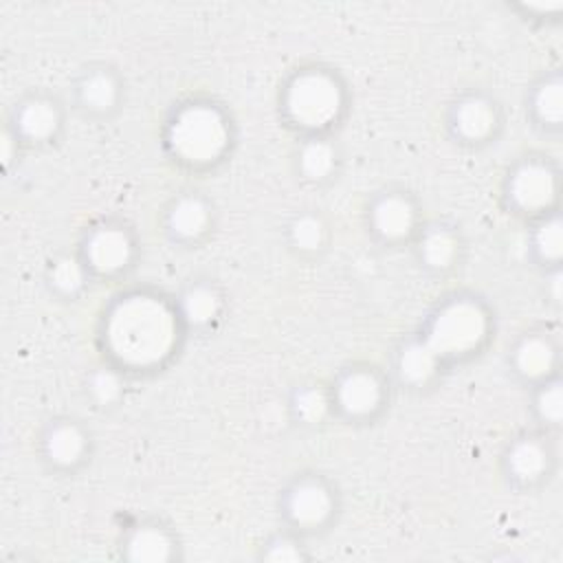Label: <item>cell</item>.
<instances>
[{"instance_id": "8fae6325", "label": "cell", "mask_w": 563, "mask_h": 563, "mask_svg": "<svg viewBox=\"0 0 563 563\" xmlns=\"http://www.w3.org/2000/svg\"><path fill=\"white\" fill-rule=\"evenodd\" d=\"M70 117L66 95L48 86H31L20 90L4 108L2 132L13 136L24 154L44 152L62 143Z\"/></svg>"}, {"instance_id": "cb8c5ba5", "label": "cell", "mask_w": 563, "mask_h": 563, "mask_svg": "<svg viewBox=\"0 0 563 563\" xmlns=\"http://www.w3.org/2000/svg\"><path fill=\"white\" fill-rule=\"evenodd\" d=\"M42 284L53 301L79 303L95 286V279L77 249L64 246L46 257L42 268Z\"/></svg>"}, {"instance_id": "603a6c76", "label": "cell", "mask_w": 563, "mask_h": 563, "mask_svg": "<svg viewBox=\"0 0 563 563\" xmlns=\"http://www.w3.org/2000/svg\"><path fill=\"white\" fill-rule=\"evenodd\" d=\"M387 369L396 389L407 394H427L449 376L411 332H405L396 341Z\"/></svg>"}, {"instance_id": "9a60e30c", "label": "cell", "mask_w": 563, "mask_h": 563, "mask_svg": "<svg viewBox=\"0 0 563 563\" xmlns=\"http://www.w3.org/2000/svg\"><path fill=\"white\" fill-rule=\"evenodd\" d=\"M68 106L90 125L112 123L128 103V77L110 59L84 62L68 81Z\"/></svg>"}, {"instance_id": "7402d4cb", "label": "cell", "mask_w": 563, "mask_h": 563, "mask_svg": "<svg viewBox=\"0 0 563 563\" xmlns=\"http://www.w3.org/2000/svg\"><path fill=\"white\" fill-rule=\"evenodd\" d=\"M284 251L301 264L321 262L334 244L332 218L312 205L292 209L279 229Z\"/></svg>"}, {"instance_id": "d6986e66", "label": "cell", "mask_w": 563, "mask_h": 563, "mask_svg": "<svg viewBox=\"0 0 563 563\" xmlns=\"http://www.w3.org/2000/svg\"><path fill=\"white\" fill-rule=\"evenodd\" d=\"M114 556L125 563H178L185 559V545L169 519L147 512L130 519L119 530Z\"/></svg>"}, {"instance_id": "30bf717a", "label": "cell", "mask_w": 563, "mask_h": 563, "mask_svg": "<svg viewBox=\"0 0 563 563\" xmlns=\"http://www.w3.org/2000/svg\"><path fill=\"white\" fill-rule=\"evenodd\" d=\"M561 468V433L528 424L510 433L497 453V475L506 490L534 495L548 488Z\"/></svg>"}, {"instance_id": "ffe728a7", "label": "cell", "mask_w": 563, "mask_h": 563, "mask_svg": "<svg viewBox=\"0 0 563 563\" xmlns=\"http://www.w3.org/2000/svg\"><path fill=\"white\" fill-rule=\"evenodd\" d=\"M290 174L306 189L334 185L345 167V147L339 132L295 136L290 147Z\"/></svg>"}, {"instance_id": "f1b7e54d", "label": "cell", "mask_w": 563, "mask_h": 563, "mask_svg": "<svg viewBox=\"0 0 563 563\" xmlns=\"http://www.w3.org/2000/svg\"><path fill=\"white\" fill-rule=\"evenodd\" d=\"M312 556L310 539L279 523L257 541L253 554L260 563H308Z\"/></svg>"}, {"instance_id": "484cf974", "label": "cell", "mask_w": 563, "mask_h": 563, "mask_svg": "<svg viewBox=\"0 0 563 563\" xmlns=\"http://www.w3.org/2000/svg\"><path fill=\"white\" fill-rule=\"evenodd\" d=\"M523 253L534 273L563 266V207L523 222Z\"/></svg>"}, {"instance_id": "6da1fadb", "label": "cell", "mask_w": 563, "mask_h": 563, "mask_svg": "<svg viewBox=\"0 0 563 563\" xmlns=\"http://www.w3.org/2000/svg\"><path fill=\"white\" fill-rule=\"evenodd\" d=\"M97 339L101 358L132 376L158 372L174 352L178 354L180 341L187 336L172 306V295L139 288L112 297L99 317Z\"/></svg>"}, {"instance_id": "e0dca14e", "label": "cell", "mask_w": 563, "mask_h": 563, "mask_svg": "<svg viewBox=\"0 0 563 563\" xmlns=\"http://www.w3.org/2000/svg\"><path fill=\"white\" fill-rule=\"evenodd\" d=\"M504 367L523 389L563 372V343L559 330L545 323H532L519 330L504 354Z\"/></svg>"}, {"instance_id": "4dcf8cb0", "label": "cell", "mask_w": 563, "mask_h": 563, "mask_svg": "<svg viewBox=\"0 0 563 563\" xmlns=\"http://www.w3.org/2000/svg\"><path fill=\"white\" fill-rule=\"evenodd\" d=\"M541 279V292L545 303H550L552 308H561L563 306V266L559 268H550L543 273H537Z\"/></svg>"}, {"instance_id": "9c48e42d", "label": "cell", "mask_w": 563, "mask_h": 563, "mask_svg": "<svg viewBox=\"0 0 563 563\" xmlns=\"http://www.w3.org/2000/svg\"><path fill=\"white\" fill-rule=\"evenodd\" d=\"M73 246L86 262L95 284L125 282L143 257V240L136 227L117 213L88 220Z\"/></svg>"}, {"instance_id": "83f0119b", "label": "cell", "mask_w": 563, "mask_h": 563, "mask_svg": "<svg viewBox=\"0 0 563 563\" xmlns=\"http://www.w3.org/2000/svg\"><path fill=\"white\" fill-rule=\"evenodd\" d=\"M526 396H528L530 424L552 433H561L563 431V372L552 374L526 387Z\"/></svg>"}, {"instance_id": "8992f818", "label": "cell", "mask_w": 563, "mask_h": 563, "mask_svg": "<svg viewBox=\"0 0 563 563\" xmlns=\"http://www.w3.org/2000/svg\"><path fill=\"white\" fill-rule=\"evenodd\" d=\"M332 416L336 424L365 429L380 422L394 400L396 385L385 365L354 358L328 376Z\"/></svg>"}, {"instance_id": "d4e9b609", "label": "cell", "mask_w": 563, "mask_h": 563, "mask_svg": "<svg viewBox=\"0 0 563 563\" xmlns=\"http://www.w3.org/2000/svg\"><path fill=\"white\" fill-rule=\"evenodd\" d=\"M286 418L301 431H317L334 422L328 378H299L284 398Z\"/></svg>"}, {"instance_id": "5bb4252c", "label": "cell", "mask_w": 563, "mask_h": 563, "mask_svg": "<svg viewBox=\"0 0 563 563\" xmlns=\"http://www.w3.org/2000/svg\"><path fill=\"white\" fill-rule=\"evenodd\" d=\"M156 227L169 249L191 253L207 246L218 233L220 207L207 189L185 185L161 205Z\"/></svg>"}, {"instance_id": "3957f363", "label": "cell", "mask_w": 563, "mask_h": 563, "mask_svg": "<svg viewBox=\"0 0 563 563\" xmlns=\"http://www.w3.org/2000/svg\"><path fill=\"white\" fill-rule=\"evenodd\" d=\"M493 301L473 288L442 292L409 330L446 374L479 358L497 334Z\"/></svg>"}, {"instance_id": "5b68a950", "label": "cell", "mask_w": 563, "mask_h": 563, "mask_svg": "<svg viewBox=\"0 0 563 563\" xmlns=\"http://www.w3.org/2000/svg\"><path fill=\"white\" fill-rule=\"evenodd\" d=\"M343 508L341 484L321 468L292 471L275 493L277 523L310 541L332 532L343 517Z\"/></svg>"}, {"instance_id": "4fadbf2b", "label": "cell", "mask_w": 563, "mask_h": 563, "mask_svg": "<svg viewBox=\"0 0 563 563\" xmlns=\"http://www.w3.org/2000/svg\"><path fill=\"white\" fill-rule=\"evenodd\" d=\"M33 455L51 477H77L97 455V433L79 413H51L33 435Z\"/></svg>"}, {"instance_id": "44dd1931", "label": "cell", "mask_w": 563, "mask_h": 563, "mask_svg": "<svg viewBox=\"0 0 563 563\" xmlns=\"http://www.w3.org/2000/svg\"><path fill=\"white\" fill-rule=\"evenodd\" d=\"M521 110L526 125L543 139H561L563 134V68L545 66L532 75L521 92Z\"/></svg>"}, {"instance_id": "7c38bea8", "label": "cell", "mask_w": 563, "mask_h": 563, "mask_svg": "<svg viewBox=\"0 0 563 563\" xmlns=\"http://www.w3.org/2000/svg\"><path fill=\"white\" fill-rule=\"evenodd\" d=\"M427 216V207L416 189L385 183L365 196L361 227L376 249L407 251Z\"/></svg>"}, {"instance_id": "4316f807", "label": "cell", "mask_w": 563, "mask_h": 563, "mask_svg": "<svg viewBox=\"0 0 563 563\" xmlns=\"http://www.w3.org/2000/svg\"><path fill=\"white\" fill-rule=\"evenodd\" d=\"M128 378L119 365H114L108 358L97 361L92 367L84 372L81 378V391L88 405L97 411H114L123 405L128 396Z\"/></svg>"}, {"instance_id": "277c9868", "label": "cell", "mask_w": 563, "mask_h": 563, "mask_svg": "<svg viewBox=\"0 0 563 563\" xmlns=\"http://www.w3.org/2000/svg\"><path fill=\"white\" fill-rule=\"evenodd\" d=\"M352 86L339 66L306 59L282 75L275 114L292 136L339 132L352 112Z\"/></svg>"}, {"instance_id": "2e32d148", "label": "cell", "mask_w": 563, "mask_h": 563, "mask_svg": "<svg viewBox=\"0 0 563 563\" xmlns=\"http://www.w3.org/2000/svg\"><path fill=\"white\" fill-rule=\"evenodd\" d=\"M407 253L420 275L446 279L462 271L468 255V238L455 218L427 216Z\"/></svg>"}, {"instance_id": "7a4b0ae2", "label": "cell", "mask_w": 563, "mask_h": 563, "mask_svg": "<svg viewBox=\"0 0 563 563\" xmlns=\"http://www.w3.org/2000/svg\"><path fill=\"white\" fill-rule=\"evenodd\" d=\"M158 145L174 169L189 176L213 174L231 161L238 147L235 114L216 95L187 92L163 112Z\"/></svg>"}, {"instance_id": "f546056e", "label": "cell", "mask_w": 563, "mask_h": 563, "mask_svg": "<svg viewBox=\"0 0 563 563\" xmlns=\"http://www.w3.org/2000/svg\"><path fill=\"white\" fill-rule=\"evenodd\" d=\"M508 11L532 26H556L563 18V2H506Z\"/></svg>"}, {"instance_id": "52a82bcc", "label": "cell", "mask_w": 563, "mask_h": 563, "mask_svg": "<svg viewBox=\"0 0 563 563\" xmlns=\"http://www.w3.org/2000/svg\"><path fill=\"white\" fill-rule=\"evenodd\" d=\"M563 167L561 161L545 150L519 152L501 172L497 198L501 209L528 222L537 216L561 207Z\"/></svg>"}, {"instance_id": "ac0fdd59", "label": "cell", "mask_w": 563, "mask_h": 563, "mask_svg": "<svg viewBox=\"0 0 563 563\" xmlns=\"http://www.w3.org/2000/svg\"><path fill=\"white\" fill-rule=\"evenodd\" d=\"M172 306L185 336H209L229 314V292L218 277L191 273L178 284Z\"/></svg>"}, {"instance_id": "ba28073f", "label": "cell", "mask_w": 563, "mask_h": 563, "mask_svg": "<svg viewBox=\"0 0 563 563\" xmlns=\"http://www.w3.org/2000/svg\"><path fill=\"white\" fill-rule=\"evenodd\" d=\"M508 125L501 97L482 84L455 88L442 106L440 128L444 139L462 152H484L495 147Z\"/></svg>"}]
</instances>
